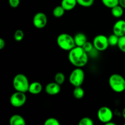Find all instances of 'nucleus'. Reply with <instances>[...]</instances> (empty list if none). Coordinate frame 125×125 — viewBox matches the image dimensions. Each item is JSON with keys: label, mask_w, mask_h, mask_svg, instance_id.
<instances>
[{"label": "nucleus", "mask_w": 125, "mask_h": 125, "mask_svg": "<svg viewBox=\"0 0 125 125\" xmlns=\"http://www.w3.org/2000/svg\"><path fill=\"white\" fill-rule=\"evenodd\" d=\"M68 59L73 65L81 68L87 63L89 59L87 52L84 51L83 47L76 46L69 51Z\"/></svg>", "instance_id": "nucleus-1"}, {"label": "nucleus", "mask_w": 125, "mask_h": 125, "mask_svg": "<svg viewBox=\"0 0 125 125\" xmlns=\"http://www.w3.org/2000/svg\"><path fill=\"white\" fill-rule=\"evenodd\" d=\"M57 44L60 48L65 51H70L76 46L74 37L67 33H62L58 35Z\"/></svg>", "instance_id": "nucleus-2"}, {"label": "nucleus", "mask_w": 125, "mask_h": 125, "mask_svg": "<svg viewBox=\"0 0 125 125\" xmlns=\"http://www.w3.org/2000/svg\"><path fill=\"white\" fill-rule=\"evenodd\" d=\"M110 87L116 93H122L125 90V79L119 74H113L109 79Z\"/></svg>", "instance_id": "nucleus-3"}, {"label": "nucleus", "mask_w": 125, "mask_h": 125, "mask_svg": "<svg viewBox=\"0 0 125 125\" xmlns=\"http://www.w3.org/2000/svg\"><path fill=\"white\" fill-rule=\"evenodd\" d=\"M29 83L28 78L23 74H18L13 79V87L16 91L26 93L28 92Z\"/></svg>", "instance_id": "nucleus-4"}, {"label": "nucleus", "mask_w": 125, "mask_h": 125, "mask_svg": "<svg viewBox=\"0 0 125 125\" xmlns=\"http://www.w3.org/2000/svg\"><path fill=\"white\" fill-rule=\"evenodd\" d=\"M85 78L84 72L81 68L76 67L70 73L69 81L70 84L74 87L81 86L83 84Z\"/></svg>", "instance_id": "nucleus-5"}, {"label": "nucleus", "mask_w": 125, "mask_h": 125, "mask_svg": "<svg viewBox=\"0 0 125 125\" xmlns=\"http://www.w3.org/2000/svg\"><path fill=\"white\" fill-rule=\"evenodd\" d=\"M26 100L25 93L17 91L11 95L10 103L13 107H20L25 104Z\"/></svg>", "instance_id": "nucleus-6"}, {"label": "nucleus", "mask_w": 125, "mask_h": 125, "mask_svg": "<svg viewBox=\"0 0 125 125\" xmlns=\"http://www.w3.org/2000/svg\"><path fill=\"white\" fill-rule=\"evenodd\" d=\"M93 45L94 48L98 51H104L109 46L108 37L101 34L96 35L93 40Z\"/></svg>", "instance_id": "nucleus-7"}, {"label": "nucleus", "mask_w": 125, "mask_h": 125, "mask_svg": "<svg viewBox=\"0 0 125 125\" xmlns=\"http://www.w3.org/2000/svg\"><path fill=\"white\" fill-rule=\"evenodd\" d=\"M97 116L100 122L106 124L112 120L113 118V112L109 107L103 106L98 111Z\"/></svg>", "instance_id": "nucleus-8"}, {"label": "nucleus", "mask_w": 125, "mask_h": 125, "mask_svg": "<svg viewBox=\"0 0 125 125\" xmlns=\"http://www.w3.org/2000/svg\"><path fill=\"white\" fill-rule=\"evenodd\" d=\"M32 22L35 28L37 29H43L47 24V17L43 12H38L33 17Z\"/></svg>", "instance_id": "nucleus-9"}, {"label": "nucleus", "mask_w": 125, "mask_h": 125, "mask_svg": "<svg viewBox=\"0 0 125 125\" xmlns=\"http://www.w3.org/2000/svg\"><path fill=\"white\" fill-rule=\"evenodd\" d=\"M113 32L118 37H122L125 35V20H119L114 24Z\"/></svg>", "instance_id": "nucleus-10"}, {"label": "nucleus", "mask_w": 125, "mask_h": 125, "mask_svg": "<svg viewBox=\"0 0 125 125\" xmlns=\"http://www.w3.org/2000/svg\"><path fill=\"white\" fill-rule=\"evenodd\" d=\"M61 85L57 83H50L45 87V92L50 95H56L61 92Z\"/></svg>", "instance_id": "nucleus-11"}, {"label": "nucleus", "mask_w": 125, "mask_h": 125, "mask_svg": "<svg viewBox=\"0 0 125 125\" xmlns=\"http://www.w3.org/2000/svg\"><path fill=\"white\" fill-rule=\"evenodd\" d=\"M42 89L43 87L42 84L39 82L35 81L31 83L28 92L33 95H37L42 91Z\"/></svg>", "instance_id": "nucleus-12"}, {"label": "nucleus", "mask_w": 125, "mask_h": 125, "mask_svg": "<svg viewBox=\"0 0 125 125\" xmlns=\"http://www.w3.org/2000/svg\"><path fill=\"white\" fill-rule=\"evenodd\" d=\"M9 123L11 125H25L24 118L20 115H13L9 119Z\"/></svg>", "instance_id": "nucleus-13"}, {"label": "nucleus", "mask_w": 125, "mask_h": 125, "mask_svg": "<svg viewBox=\"0 0 125 125\" xmlns=\"http://www.w3.org/2000/svg\"><path fill=\"white\" fill-rule=\"evenodd\" d=\"M74 40L76 46H82L87 41V37L85 34L83 32H78L74 36Z\"/></svg>", "instance_id": "nucleus-14"}, {"label": "nucleus", "mask_w": 125, "mask_h": 125, "mask_svg": "<svg viewBox=\"0 0 125 125\" xmlns=\"http://www.w3.org/2000/svg\"><path fill=\"white\" fill-rule=\"evenodd\" d=\"M77 4V0H62L61 1V6L67 11L73 10Z\"/></svg>", "instance_id": "nucleus-15"}, {"label": "nucleus", "mask_w": 125, "mask_h": 125, "mask_svg": "<svg viewBox=\"0 0 125 125\" xmlns=\"http://www.w3.org/2000/svg\"><path fill=\"white\" fill-rule=\"evenodd\" d=\"M123 8L120 4L111 9V13L115 18H120L123 15Z\"/></svg>", "instance_id": "nucleus-16"}, {"label": "nucleus", "mask_w": 125, "mask_h": 125, "mask_svg": "<svg viewBox=\"0 0 125 125\" xmlns=\"http://www.w3.org/2000/svg\"><path fill=\"white\" fill-rule=\"evenodd\" d=\"M73 94L75 98L81 99L84 96V90L81 86L74 87Z\"/></svg>", "instance_id": "nucleus-17"}, {"label": "nucleus", "mask_w": 125, "mask_h": 125, "mask_svg": "<svg viewBox=\"0 0 125 125\" xmlns=\"http://www.w3.org/2000/svg\"><path fill=\"white\" fill-rule=\"evenodd\" d=\"M65 10L63 8L62 6H56L52 11V14L56 18H60L64 15Z\"/></svg>", "instance_id": "nucleus-18"}, {"label": "nucleus", "mask_w": 125, "mask_h": 125, "mask_svg": "<svg viewBox=\"0 0 125 125\" xmlns=\"http://www.w3.org/2000/svg\"><path fill=\"white\" fill-rule=\"evenodd\" d=\"M101 1L106 7L110 9L119 4V0H101Z\"/></svg>", "instance_id": "nucleus-19"}, {"label": "nucleus", "mask_w": 125, "mask_h": 125, "mask_svg": "<svg viewBox=\"0 0 125 125\" xmlns=\"http://www.w3.org/2000/svg\"><path fill=\"white\" fill-rule=\"evenodd\" d=\"M54 80L56 83L59 84V85H62L63 84L65 80V76L64 74L61 72H59L57 73L55 75L54 77Z\"/></svg>", "instance_id": "nucleus-20"}, {"label": "nucleus", "mask_w": 125, "mask_h": 125, "mask_svg": "<svg viewBox=\"0 0 125 125\" xmlns=\"http://www.w3.org/2000/svg\"><path fill=\"white\" fill-rule=\"evenodd\" d=\"M119 40V37L115 34H112L108 37V42L110 46H116L117 45Z\"/></svg>", "instance_id": "nucleus-21"}, {"label": "nucleus", "mask_w": 125, "mask_h": 125, "mask_svg": "<svg viewBox=\"0 0 125 125\" xmlns=\"http://www.w3.org/2000/svg\"><path fill=\"white\" fill-rule=\"evenodd\" d=\"M77 2L81 6L89 7L94 4V0H77Z\"/></svg>", "instance_id": "nucleus-22"}, {"label": "nucleus", "mask_w": 125, "mask_h": 125, "mask_svg": "<svg viewBox=\"0 0 125 125\" xmlns=\"http://www.w3.org/2000/svg\"><path fill=\"white\" fill-rule=\"evenodd\" d=\"M117 46L121 51L125 53V35L120 37Z\"/></svg>", "instance_id": "nucleus-23"}, {"label": "nucleus", "mask_w": 125, "mask_h": 125, "mask_svg": "<svg viewBox=\"0 0 125 125\" xmlns=\"http://www.w3.org/2000/svg\"><path fill=\"white\" fill-rule=\"evenodd\" d=\"M94 123L92 119L89 117H84L79 120V125H94Z\"/></svg>", "instance_id": "nucleus-24"}, {"label": "nucleus", "mask_w": 125, "mask_h": 125, "mask_svg": "<svg viewBox=\"0 0 125 125\" xmlns=\"http://www.w3.org/2000/svg\"><path fill=\"white\" fill-rule=\"evenodd\" d=\"M14 39L16 41L20 42L24 38V32L21 29H18L14 33Z\"/></svg>", "instance_id": "nucleus-25"}, {"label": "nucleus", "mask_w": 125, "mask_h": 125, "mask_svg": "<svg viewBox=\"0 0 125 125\" xmlns=\"http://www.w3.org/2000/svg\"><path fill=\"white\" fill-rule=\"evenodd\" d=\"M82 47L84 49V51L88 53V52H91V51L93 50V48H94V46L92 43L87 41L83 45V46H82Z\"/></svg>", "instance_id": "nucleus-26"}, {"label": "nucleus", "mask_w": 125, "mask_h": 125, "mask_svg": "<svg viewBox=\"0 0 125 125\" xmlns=\"http://www.w3.org/2000/svg\"><path fill=\"white\" fill-rule=\"evenodd\" d=\"M45 125H59L60 123L56 118H49L45 120L44 122Z\"/></svg>", "instance_id": "nucleus-27"}, {"label": "nucleus", "mask_w": 125, "mask_h": 125, "mask_svg": "<svg viewBox=\"0 0 125 125\" xmlns=\"http://www.w3.org/2000/svg\"><path fill=\"white\" fill-rule=\"evenodd\" d=\"M20 2V0H9V4L12 8H16L18 7Z\"/></svg>", "instance_id": "nucleus-28"}, {"label": "nucleus", "mask_w": 125, "mask_h": 125, "mask_svg": "<svg viewBox=\"0 0 125 125\" xmlns=\"http://www.w3.org/2000/svg\"><path fill=\"white\" fill-rule=\"evenodd\" d=\"M5 45H6V43H5L4 40L2 38L0 39V50H2L4 48Z\"/></svg>", "instance_id": "nucleus-29"}, {"label": "nucleus", "mask_w": 125, "mask_h": 125, "mask_svg": "<svg viewBox=\"0 0 125 125\" xmlns=\"http://www.w3.org/2000/svg\"><path fill=\"white\" fill-rule=\"evenodd\" d=\"M119 4L123 9H125V0H119Z\"/></svg>", "instance_id": "nucleus-30"}, {"label": "nucleus", "mask_w": 125, "mask_h": 125, "mask_svg": "<svg viewBox=\"0 0 125 125\" xmlns=\"http://www.w3.org/2000/svg\"><path fill=\"white\" fill-rule=\"evenodd\" d=\"M105 125H115L116 124L115 123H113V122H111V121H110V122L106 123Z\"/></svg>", "instance_id": "nucleus-31"}, {"label": "nucleus", "mask_w": 125, "mask_h": 125, "mask_svg": "<svg viewBox=\"0 0 125 125\" xmlns=\"http://www.w3.org/2000/svg\"><path fill=\"white\" fill-rule=\"evenodd\" d=\"M122 116H123V118L125 120V107L123 109V111H122Z\"/></svg>", "instance_id": "nucleus-32"}, {"label": "nucleus", "mask_w": 125, "mask_h": 125, "mask_svg": "<svg viewBox=\"0 0 125 125\" xmlns=\"http://www.w3.org/2000/svg\"><path fill=\"white\" fill-rule=\"evenodd\" d=\"M124 125H125V124H124Z\"/></svg>", "instance_id": "nucleus-33"}]
</instances>
